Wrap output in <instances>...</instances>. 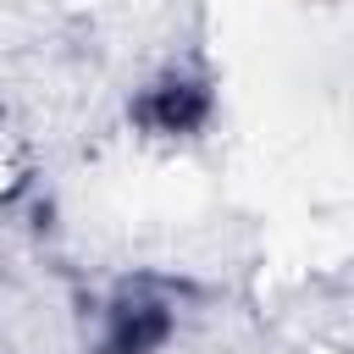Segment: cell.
I'll return each mask as SVG.
<instances>
[{"label": "cell", "mask_w": 354, "mask_h": 354, "mask_svg": "<svg viewBox=\"0 0 354 354\" xmlns=\"http://www.w3.org/2000/svg\"><path fill=\"white\" fill-rule=\"evenodd\" d=\"M205 116V83H160L149 94V122L166 127V133H188L194 122Z\"/></svg>", "instance_id": "2"}, {"label": "cell", "mask_w": 354, "mask_h": 354, "mask_svg": "<svg viewBox=\"0 0 354 354\" xmlns=\"http://www.w3.org/2000/svg\"><path fill=\"white\" fill-rule=\"evenodd\" d=\"M166 332H171V293H160L149 282H133L111 299L100 348L105 354H149V348L166 343Z\"/></svg>", "instance_id": "1"}]
</instances>
